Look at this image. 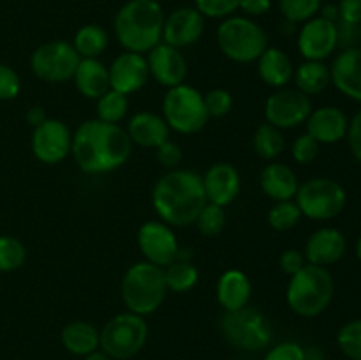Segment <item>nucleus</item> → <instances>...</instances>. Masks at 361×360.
<instances>
[{"label":"nucleus","instance_id":"nucleus-1","mask_svg":"<svg viewBox=\"0 0 361 360\" xmlns=\"http://www.w3.org/2000/svg\"><path fill=\"white\" fill-rule=\"evenodd\" d=\"M133 152V141L120 124L99 119L87 120L73 134V154L78 168L88 175H104L126 164Z\"/></svg>","mask_w":361,"mask_h":360},{"label":"nucleus","instance_id":"nucleus-2","mask_svg":"<svg viewBox=\"0 0 361 360\" xmlns=\"http://www.w3.org/2000/svg\"><path fill=\"white\" fill-rule=\"evenodd\" d=\"M207 203L203 176L192 169H169L152 187V207L169 226L185 228L194 224Z\"/></svg>","mask_w":361,"mask_h":360},{"label":"nucleus","instance_id":"nucleus-3","mask_svg":"<svg viewBox=\"0 0 361 360\" xmlns=\"http://www.w3.org/2000/svg\"><path fill=\"white\" fill-rule=\"evenodd\" d=\"M164 11L157 0H129L115 16V35L126 52L148 53L162 42Z\"/></svg>","mask_w":361,"mask_h":360},{"label":"nucleus","instance_id":"nucleus-4","mask_svg":"<svg viewBox=\"0 0 361 360\" xmlns=\"http://www.w3.org/2000/svg\"><path fill=\"white\" fill-rule=\"evenodd\" d=\"M335 295V282L330 270L307 263L298 274L291 275L286 302L289 309L302 318H316L330 307Z\"/></svg>","mask_w":361,"mask_h":360},{"label":"nucleus","instance_id":"nucleus-5","mask_svg":"<svg viewBox=\"0 0 361 360\" xmlns=\"http://www.w3.org/2000/svg\"><path fill=\"white\" fill-rule=\"evenodd\" d=\"M120 292L127 311L140 316L155 313L164 304L168 295L164 268L148 261H137L130 265L123 274Z\"/></svg>","mask_w":361,"mask_h":360},{"label":"nucleus","instance_id":"nucleus-6","mask_svg":"<svg viewBox=\"0 0 361 360\" xmlns=\"http://www.w3.org/2000/svg\"><path fill=\"white\" fill-rule=\"evenodd\" d=\"M217 46L222 55L238 64L256 62L268 48V35L249 16H229L217 27Z\"/></svg>","mask_w":361,"mask_h":360},{"label":"nucleus","instance_id":"nucleus-7","mask_svg":"<svg viewBox=\"0 0 361 360\" xmlns=\"http://www.w3.org/2000/svg\"><path fill=\"white\" fill-rule=\"evenodd\" d=\"M219 327L222 337L243 352H261L268 348L274 339V330L268 318L261 311L249 306L222 314Z\"/></svg>","mask_w":361,"mask_h":360},{"label":"nucleus","instance_id":"nucleus-8","mask_svg":"<svg viewBox=\"0 0 361 360\" xmlns=\"http://www.w3.org/2000/svg\"><path fill=\"white\" fill-rule=\"evenodd\" d=\"M162 119L169 129L180 134L200 133L210 119L204 106V95L187 83L168 88L162 101Z\"/></svg>","mask_w":361,"mask_h":360},{"label":"nucleus","instance_id":"nucleus-9","mask_svg":"<svg viewBox=\"0 0 361 360\" xmlns=\"http://www.w3.org/2000/svg\"><path fill=\"white\" fill-rule=\"evenodd\" d=\"M99 332L101 352L111 360H129L143 349L148 337V325L145 316L127 311L113 316Z\"/></svg>","mask_w":361,"mask_h":360},{"label":"nucleus","instance_id":"nucleus-10","mask_svg":"<svg viewBox=\"0 0 361 360\" xmlns=\"http://www.w3.org/2000/svg\"><path fill=\"white\" fill-rule=\"evenodd\" d=\"M295 201L305 217L312 221H330L344 212L348 194L337 180L317 176L300 184Z\"/></svg>","mask_w":361,"mask_h":360},{"label":"nucleus","instance_id":"nucleus-11","mask_svg":"<svg viewBox=\"0 0 361 360\" xmlns=\"http://www.w3.org/2000/svg\"><path fill=\"white\" fill-rule=\"evenodd\" d=\"M81 56L67 41H49L35 48L30 56V69L46 83L73 80Z\"/></svg>","mask_w":361,"mask_h":360},{"label":"nucleus","instance_id":"nucleus-12","mask_svg":"<svg viewBox=\"0 0 361 360\" xmlns=\"http://www.w3.org/2000/svg\"><path fill=\"white\" fill-rule=\"evenodd\" d=\"M312 101L298 88H277L264 102V119L277 129H293L307 122L312 112Z\"/></svg>","mask_w":361,"mask_h":360},{"label":"nucleus","instance_id":"nucleus-13","mask_svg":"<svg viewBox=\"0 0 361 360\" xmlns=\"http://www.w3.org/2000/svg\"><path fill=\"white\" fill-rule=\"evenodd\" d=\"M137 247L145 261L164 268L180 258V246L171 226L162 221H147L137 229Z\"/></svg>","mask_w":361,"mask_h":360},{"label":"nucleus","instance_id":"nucleus-14","mask_svg":"<svg viewBox=\"0 0 361 360\" xmlns=\"http://www.w3.org/2000/svg\"><path fill=\"white\" fill-rule=\"evenodd\" d=\"M73 133L66 122L48 119L32 133V154L44 164H59L71 154Z\"/></svg>","mask_w":361,"mask_h":360},{"label":"nucleus","instance_id":"nucleus-15","mask_svg":"<svg viewBox=\"0 0 361 360\" xmlns=\"http://www.w3.org/2000/svg\"><path fill=\"white\" fill-rule=\"evenodd\" d=\"M338 48L337 23L321 16L305 21L298 34V52L305 60L324 62Z\"/></svg>","mask_w":361,"mask_h":360},{"label":"nucleus","instance_id":"nucleus-16","mask_svg":"<svg viewBox=\"0 0 361 360\" xmlns=\"http://www.w3.org/2000/svg\"><path fill=\"white\" fill-rule=\"evenodd\" d=\"M109 69V87L123 95L140 92L150 80L147 56L141 53L126 52L115 56Z\"/></svg>","mask_w":361,"mask_h":360},{"label":"nucleus","instance_id":"nucleus-17","mask_svg":"<svg viewBox=\"0 0 361 360\" xmlns=\"http://www.w3.org/2000/svg\"><path fill=\"white\" fill-rule=\"evenodd\" d=\"M147 64L150 76L166 88L178 87L185 81L189 67L185 56L178 48L161 42L147 53Z\"/></svg>","mask_w":361,"mask_h":360},{"label":"nucleus","instance_id":"nucleus-18","mask_svg":"<svg viewBox=\"0 0 361 360\" xmlns=\"http://www.w3.org/2000/svg\"><path fill=\"white\" fill-rule=\"evenodd\" d=\"M204 32V16L196 7H178L164 20L162 42L173 48H187L201 39Z\"/></svg>","mask_w":361,"mask_h":360},{"label":"nucleus","instance_id":"nucleus-19","mask_svg":"<svg viewBox=\"0 0 361 360\" xmlns=\"http://www.w3.org/2000/svg\"><path fill=\"white\" fill-rule=\"evenodd\" d=\"M348 251V240L344 233L331 226L316 229L305 242V260L307 263L328 268L344 258Z\"/></svg>","mask_w":361,"mask_h":360},{"label":"nucleus","instance_id":"nucleus-20","mask_svg":"<svg viewBox=\"0 0 361 360\" xmlns=\"http://www.w3.org/2000/svg\"><path fill=\"white\" fill-rule=\"evenodd\" d=\"M204 194L208 203L228 207L236 200L242 187L238 169L229 162H215L203 175Z\"/></svg>","mask_w":361,"mask_h":360},{"label":"nucleus","instance_id":"nucleus-21","mask_svg":"<svg viewBox=\"0 0 361 360\" xmlns=\"http://www.w3.org/2000/svg\"><path fill=\"white\" fill-rule=\"evenodd\" d=\"M330 76L342 95L361 102V48L341 49L330 66Z\"/></svg>","mask_w":361,"mask_h":360},{"label":"nucleus","instance_id":"nucleus-22","mask_svg":"<svg viewBox=\"0 0 361 360\" xmlns=\"http://www.w3.org/2000/svg\"><path fill=\"white\" fill-rule=\"evenodd\" d=\"M307 133L319 145H334L348 136L349 119L337 106H321L310 112Z\"/></svg>","mask_w":361,"mask_h":360},{"label":"nucleus","instance_id":"nucleus-23","mask_svg":"<svg viewBox=\"0 0 361 360\" xmlns=\"http://www.w3.org/2000/svg\"><path fill=\"white\" fill-rule=\"evenodd\" d=\"M126 131L133 145L143 148H157L169 140V131L171 129L157 113L140 112L129 120Z\"/></svg>","mask_w":361,"mask_h":360},{"label":"nucleus","instance_id":"nucleus-24","mask_svg":"<svg viewBox=\"0 0 361 360\" xmlns=\"http://www.w3.org/2000/svg\"><path fill=\"white\" fill-rule=\"evenodd\" d=\"M215 295H217V302L224 309V313L238 311L249 306L252 284H250V279L247 277L245 272L231 268L219 277Z\"/></svg>","mask_w":361,"mask_h":360},{"label":"nucleus","instance_id":"nucleus-25","mask_svg":"<svg viewBox=\"0 0 361 360\" xmlns=\"http://www.w3.org/2000/svg\"><path fill=\"white\" fill-rule=\"evenodd\" d=\"M259 184L263 193L274 201L295 200L298 193V176L293 172L291 166L284 162H270L261 172Z\"/></svg>","mask_w":361,"mask_h":360},{"label":"nucleus","instance_id":"nucleus-26","mask_svg":"<svg viewBox=\"0 0 361 360\" xmlns=\"http://www.w3.org/2000/svg\"><path fill=\"white\" fill-rule=\"evenodd\" d=\"M78 92L97 101L109 90V69L99 59H81L73 76Z\"/></svg>","mask_w":361,"mask_h":360},{"label":"nucleus","instance_id":"nucleus-27","mask_svg":"<svg viewBox=\"0 0 361 360\" xmlns=\"http://www.w3.org/2000/svg\"><path fill=\"white\" fill-rule=\"evenodd\" d=\"M257 74L267 85L274 88L288 87L295 74L293 60L279 48H267L257 59Z\"/></svg>","mask_w":361,"mask_h":360},{"label":"nucleus","instance_id":"nucleus-28","mask_svg":"<svg viewBox=\"0 0 361 360\" xmlns=\"http://www.w3.org/2000/svg\"><path fill=\"white\" fill-rule=\"evenodd\" d=\"M60 341L63 348L73 355L87 356L99 349L101 332L88 321H71L62 328Z\"/></svg>","mask_w":361,"mask_h":360},{"label":"nucleus","instance_id":"nucleus-29","mask_svg":"<svg viewBox=\"0 0 361 360\" xmlns=\"http://www.w3.org/2000/svg\"><path fill=\"white\" fill-rule=\"evenodd\" d=\"M293 80L296 85L295 88H298L300 92H303L309 97L317 95L326 90L328 85L331 83L330 67L319 60H305L295 69Z\"/></svg>","mask_w":361,"mask_h":360},{"label":"nucleus","instance_id":"nucleus-30","mask_svg":"<svg viewBox=\"0 0 361 360\" xmlns=\"http://www.w3.org/2000/svg\"><path fill=\"white\" fill-rule=\"evenodd\" d=\"M109 44V35L101 25H85L74 35L73 46L81 59H99Z\"/></svg>","mask_w":361,"mask_h":360},{"label":"nucleus","instance_id":"nucleus-31","mask_svg":"<svg viewBox=\"0 0 361 360\" xmlns=\"http://www.w3.org/2000/svg\"><path fill=\"white\" fill-rule=\"evenodd\" d=\"M164 279L166 286H168V292L187 293L197 284V281H200V272H197V268L189 260L178 258L171 265L164 267Z\"/></svg>","mask_w":361,"mask_h":360},{"label":"nucleus","instance_id":"nucleus-32","mask_svg":"<svg viewBox=\"0 0 361 360\" xmlns=\"http://www.w3.org/2000/svg\"><path fill=\"white\" fill-rule=\"evenodd\" d=\"M252 145L254 150H256V154L259 157L267 159V161H274V159H277L284 152L286 141L281 129H277L271 124L264 122L254 133Z\"/></svg>","mask_w":361,"mask_h":360},{"label":"nucleus","instance_id":"nucleus-33","mask_svg":"<svg viewBox=\"0 0 361 360\" xmlns=\"http://www.w3.org/2000/svg\"><path fill=\"white\" fill-rule=\"evenodd\" d=\"M129 112L127 95L109 88L104 95L97 99V119L108 124H120Z\"/></svg>","mask_w":361,"mask_h":360},{"label":"nucleus","instance_id":"nucleus-34","mask_svg":"<svg viewBox=\"0 0 361 360\" xmlns=\"http://www.w3.org/2000/svg\"><path fill=\"white\" fill-rule=\"evenodd\" d=\"M302 217V210L295 200L275 201V205L268 212V222L275 232H289L296 228Z\"/></svg>","mask_w":361,"mask_h":360},{"label":"nucleus","instance_id":"nucleus-35","mask_svg":"<svg viewBox=\"0 0 361 360\" xmlns=\"http://www.w3.org/2000/svg\"><path fill=\"white\" fill-rule=\"evenodd\" d=\"M323 0H279V9L288 23H305L317 16Z\"/></svg>","mask_w":361,"mask_h":360},{"label":"nucleus","instance_id":"nucleus-36","mask_svg":"<svg viewBox=\"0 0 361 360\" xmlns=\"http://www.w3.org/2000/svg\"><path fill=\"white\" fill-rule=\"evenodd\" d=\"M27 260V247L16 236L0 235V272H14Z\"/></svg>","mask_w":361,"mask_h":360},{"label":"nucleus","instance_id":"nucleus-37","mask_svg":"<svg viewBox=\"0 0 361 360\" xmlns=\"http://www.w3.org/2000/svg\"><path fill=\"white\" fill-rule=\"evenodd\" d=\"M194 224H196V228L200 229L201 235L208 236V239L219 236L226 228L224 207H219V205H214V203H207L203 208H201L200 214H197Z\"/></svg>","mask_w":361,"mask_h":360},{"label":"nucleus","instance_id":"nucleus-38","mask_svg":"<svg viewBox=\"0 0 361 360\" xmlns=\"http://www.w3.org/2000/svg\"><path fill=\"white\" fill-rule=\"evenodd\" d=\"M337 342L341 352L348 359L361 360V318L360 320L348 321L344 327L338 330Z\"/></svg>","mask_w":361,"mask_h":360},{"label":"nucleus","instance_id":"nucleus-39","mask_svg":"<svg viewBox=\"0 0 361 360\" xmlns=\"http://www.w3.org/2000/svg\"><path fill=\"white\" fill-rule=\"evenodd\" d=\"M196 9L204 18L226 20L240 9V0H196Z\"/></svg>","mask_w":361,"mask_h":360},{"label":"nucleus","instance_id":"nucleus-40","mask_svg":"<svg viewBox=\"0 0 361 360\" xmlns=\"http://www.w3.org/2000/svg\"><path fill=\"white\" fill-rule=\"evenodd\" d=\"M204 95V106L210 116L221 119L226 116L233 108V95L226 88H212L208 94Z\"/></svg>","mask_w":361,"mask_h":360},{"label":"nucleus","instance_id":"nucleus-41","mask_svg":"<svg viewBox=\"0 0 361 360\" xmlns=\"http://www.w3.org/2000/svg\"><path fill=\"white\" fill-rule=\"evenodd\" d=\"M319 147L321 145L317 143L309 133L300 134V136L293 141L291 155L298 164H309V162H312L314 159L317 157V154H319Z\"/></svg>","mask_w":361,"mask_h":360},{"label":"nucleus","instance_id":"nucleus-42","mask_svg":"<svg viewBox=\"0 0 361 360\" xmlns=\"http://www.w3.org/2000/svg\"><path fill=\"white\" fill-rule=\"evenodd\" d=\"M21 90V81L16 71L7 64H0V101H11Z\"/></svg>","mask_w":361,"mask_h":360},{"label":"nucleus","instance_id":"nucleus-43","mask_svg":"<svg viewBox=\"0 0 361 360\" xmlns=\"http://www.w3.org/2000/svg\"><path fill=\"white\" fill-rule=\"evenodd\" d=\"M155 157H157L159 164L169 172V169L180 168V164H182V161H183V152H182V148H180L178 143L168 140V141H164L161 147L155 148Z\"/></svg>","mask_w":361,"mask_h":360},{"label":"nucleus","instance_id":"nucleus-44","mask_svg":"<svg viewBox=\"0 0 361 360\" xmlns=\"http://www.w3.org/2000/svg\"><path fill=\"white\" fill-rule=\"evenodd\" d=\"M264 360H305V348L293 341L279 342L268 349Z\"/></svg>","mask_w":361,"mask_h":360},{"label":"nucleus","instance_id":"nucleus-45","mask_svg":"<svg viewBox=\"0 0 361 360\" xmlns=\"http://www.w3.org/2000/svg\"><path fill=\"white\" fill-rule=\"evenodd\" d=\"M307 265L305 254L298 249H286L279 258V267L286 275H295Z\"/></svg>","mask_w":361,"mask_h":360},{"label":"nucleus","instance_id":"nucleus-46","mask_svg":"<svg viewBox=\"0 0 361 360\" xmlns=\"http://www.w3.org/2000/svg\"><path fill=\"white\" fill-rule=\"evenodd\" d=\"M338 48H356L361 41V25H349L337 21Z\"/></svg>","mask_w":361,"mask_h":360},{"label":"nucleus","instance_id":"nucleus-47","mask_svg":"<svg viewBox=\"0 0 361 360\" xmlns=\"http://www.w3.org/2000/svg\"><path fill=\"white\" fill-rule=\"evenodd\" d=\"M337 7L341 23L361 25V0H341Z\"/></svg>","mask_w":361,"mask_h":360},{"label":"nucleus","instance_id":"nucleus-48","mask_svg":"<svg viewBox=\"0 0 361 360\" xmlns=\"http://www.w3.org/2000/svg\"><path fill=\"white\" fill-rule=\"evenodd\" d=\"M345 138H348V143L353 155L361 162V109L349 120V129Z\"/></svg>","mask_w":361,"mask_h":360},{"label":"nucleus","instance_id":"nucleus-49","mask_svg":"<svg viewBox=\"0 0 361 360\" xmlns=\"http://www.w3.org/2000/svg\"><path fill=\"white\" fill-rule=\"evenodd\" d=\"M271 0H240V9L245 16H263L270 11Z\"/></svg>","mask_w":361,"mask_h":360},{"label":"nucleus","instance_id":"nucleus-50","mask_svg":"<svg viewBox=\"0 0 361 360\" xmlns=\"http://www.w3.org/2000/svg\"><path fill=\"white\" fill-rule=\"evenodd\" d=\"M48 119V113H46V109L42 108V106H32L27 112V122L30 124L32 127L41 126V124H44Z\"/></svg>","mask_w":361,"mask_h":360},{"label":"nucleus","instance_id":"nucleus-51","mask_svg":"<svg viewBox=\"0 0 361 360\" xmlns=\"http://www.w3.org/2000/svg\"><path fill=\"white\" fill-rule=\"evenodd\" d=\"M319 13H321L319 16L324 18V20L334 21V23H337V21H338V7H337V4H326V6H321Z\"/></svg>","mask_w":361,"mask_h":360},{"label":"nucleus","instance_id":"nucleus-52","mask_svg":"<svg viewBox=\"0 0 361 360\" xmlns=\"http://www.w3.org/2000/svg\"><path fill=\"white\" fill-rule=\"evenodd\" d=\"M83 360H111V359H109L104 352H94L90 353V355L83 356Z\"/></svg>","mask_w":361,"mask_h":360},{"label":"nucleus","instance_id":"nucleus-53","mask_svg":"<svg viewBox=\"0 0 361 360\" xmlns=\"http://www.w3.org/2000/svg\"><path fill=\"white\" fill-rule=\"evenodd\" d=\"M356 256H358V260H360V263H361V235H360L358 242H356Z\"/></svg>","mask_w":361,"mask_h":360}]
</instances>
